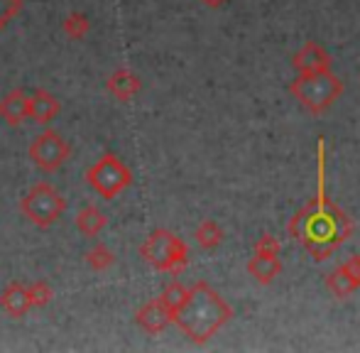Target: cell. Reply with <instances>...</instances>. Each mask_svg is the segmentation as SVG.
I'll return each instance as SVG.
<instances>
[{
  "label": "cell",
  "mask_w": 360,
  "mask_h": 353,
  "mask_svg": "<svg viewBox=\"0 0 360 353\" xmlns=\"http://www.w3.org/2000/svg\"><path fill=\"white\" fill-rule=\"evenodd\" d=\"M289 233L292 238L311 255L314 260H326L333 255V250L351 238L353 219L336 206L323 189H319V196L307 201V206L297 211L289 219Z\"/></svg>",
  "instance_id": "6da1fadb"
},
{
  "label": "cell",
  "mask_w": 360,
  "mask_h": 353,
  "mask_svg": "<svg viewBox=\"0 0 360 353\" xmlns=\"http://www.w3.org/2000/svg\"><path fill=\"white\" fill-rule=\"evenodd\" d=\"M233 307L209 285V282H196L189 287V297L179 307L172 324L179 326V331L194 344H206L214 339L218 331L231 321Z\"/></svg>",
  "instance_id": "7a4b0ae2"
},
{
  "label": "cell",
  "mask_w": 360,
  "mask_h": 353,
  "mask_svg": "<svg viewBox=\"0 0 360 353\" xmlns=\"http://www.w3.org/2000/svg\"><path fill=\"white\" fill-rule=\"evenodd\" d=\"M140 258L155 270L179 277L189 265V245L169 229H155L140 245Z\"/></svg>",
  "instance_id": "3957f363"
},
{
  "label": "cell",
  "mask_w": 360,
  "mask_h": 353,
  "mask_svg": "<svg viewBox=\"0 0 360 353\" xmlns=\"http://www.w3.org/2000/svg\"><path fill=\"white\" fill-rule=\"evenodd\" d=\"M289 94L314 115H321L341 98L343 94V82L328 72L319 74H299L294 82H289Z\"/></svg>",
  "instance_id": "277c9868"
},
{
  "label": "cell",
  "mask_w": 360,
  "mask_h": 353,
  "mask_svg": "<svg viewBox=\"0 0 360 353\" xmlns=\"http://www.w3.org/2000/svg\"><path fill=\"white\" fill-rule=\"evenodd\" d=\"M67 211V199L49 181H37L20 201V214L37 229H52Z\"/></svg>",
  "instance_id": "5b68a950"
},
{
  "label": "cell",
  "mask_w": 360,
  "mask_h": 353,
  "mask_svg": "<svg viewBox=\"0 0 360 353\" xmlns=\"http://www.w3.org/2000/svg\"><path fill=\"white\" fill-rule=\"evenodd\" d=\"M86 181L101 196L110 201L133 184V169L113 153H103L89 169H86Z\"/></svg>",
  "instance_id": "8992f818"
},
{
  "label": "cell",
  "mask_w": 360,
  "mask_h": 353,
  "mask_svg": "<svg viewBox=\"0 0 360 353\" xmlns=\"http://www.w3.org/2000/svg\"><path fill=\"white\" fill-rule=\"evenodd\" d=\"M27 155L37 169H42V172H57V169L72 158V145H69V140H64L57 130H42V133L30 143Z\"/></svg>",
  "instance_id": "52a82bcc"
},
{
  "label": "cell",
  "mask_w": 360,
  "mask_h": 353,
  "mask_svg": "<svg viewBox=\"0 0 360 353\" xmlns=\"http://www.w3.org/2000/svg\"><path fill=\"white\" fill-rule=\"evenodd\" d=\"M326 290L336 300H346L353 292L360 290V255H353L343 265H338L331 275L326 277Z\"/></svg>",
  "instance_id": "ba28073f"
},
{
  "label": "cell",
  "mask_w": 360,
  "mask_h": 353,
  "mask_svg": "<svg viewBox=\"0 0 360 353\" xmlns=\"http://www.w3.org/2000/svg\"><path fill=\"white\" fill-rule=\"evenodd\" d=\"M292 67L297 74H319L331 69V54L321 47L319 42H307L294 52Z\"/></svg>",
  "instance_id": "9c48e42d"
},
{
  "label": "cell",
  "mask_w": 360,
  "mask_h": 353,
  "mask_svg": "<svg viewBox=\"0 0 360 353\" xmlns=\"http://www.w3.org/2000/svg\"><path fill=\"white\" fill-rule=\"evenodd\" d=\"M0 118L5 125L18 128L30 118V96L22 89H13L0 98Z\"/></svg>",
  "instance_id": "30bf717a"
},
{
  "label": "cell",
  "mask_w": 360,
  "mask_h": 353,
  "mask_svg": "<svg viewBox=\"0 0 360 353\" xmlns=\"http://www.w3.org/2000/svg\"><path fill=\"white\" fill-rule=\"evenodd\" d=\"M135 321H138V326L140 329H145L147 334L157 336L172 324V314H169V309L162 304L160 297H157V300L147 302L145 307H140L138 314H135Z\"/></svg>",
  "instance_id": "8fae6325"
},
{
  "label": "cell",
  "mask_w": 360,
  "mask_h": 353,
  "mask_svg": "<svg viewBox=\"0 0 360 353\" xmlns=\"http://www.w3.org/2000/svg\"><path fill=\"white\" fill-rule=\"evenodd\" d=\"M0 307H3L5 314L13 316V319L27 316V312L32 309L30 295H27V285H22V282H18V280L10 282V285L0 292Z\"/></svg>",
  "instance_id": "7c38bea8"
},
{
  "label": "cell",
  "mask_w": 360,
  "mask_h": 353,
  "mask_svg": "<svg viewBox=\"0 0 360 353\" xmlns=\"http://www.w3.org/2000/svg\"><path fill=\"white\" fill-rule=\"evenodd\" d=\"M105 91L118 101H133L135 96L143 91V82L135 72L130 69H115L108 79H105Z\"/></svg>",
  "instance_id": "4fadbf2b"
},
{
  "label": "cell",
  "mask_w": 360,
  "mask_h": 353,
  "mask_svg": "<svg viewBox=\"0 0 360 353\" xmlns=\"http://www.w3.org/2000/svg\"><path fill=\"white\" fill-rule=\"evenodd\" d=\"M62 110V103L59 98L47 89H34V94L30 96V118L39 125H47L52 123L54 118L59 115Z\"/></svg>",
  "instance_id": "5bb4252c"
},
{
  "label": "cell",
  "mask_w": 360,
  "mask_h": 353,
  "mask_svg": "<svg viewBox=\"0 0 360 353\" xmlns=\"http://www.w3.org/2000/svg\"><path fill=\"white\" fill-rule=\"evenodd\" d=\"M248 272L255 277L260 285H272L282 272V260L280 255H260L252 253V258L248 260Z\"/></svg>",
  "instance_id": "9a60e30c"
},
{
  "label": "cell",
  "mask_w": 360,
  "mask_h": 353,
  "mask_svg": "<svg viewBox=\"0 0 360 353\" xmlns=\"http://www.w3.org/2000/svg\"><path fill=\"white\" fill-rule=\"evenodd\" d=\"M105 226H108V216H105L98 206H84V209L76 214V229L84 236H89V238H96Z\"/></svg>",
  "instance_id": "2e32d148"
},
{
  "label": "cell",
  "mask_w": 360,
  "mask_h": 353,
  "mask_svg": "<svg viewBox=\"0 0 360 353\" xmlns=\"http://www.w3.org/2000/svg\"><path fill=\"white\" fill-rule=\"evenodd\" d=\"M194 238L196 243H199V248L204 250H216L218 245L226 240V231H223V226L218 224L214 219H204L199 226H196L194 231Z\"/></svg>",
  "instance_id": "e0dca14e"
},
{
  "label": "cell",
  "mask_w": 360,
  "mask_h": 353,
  "mask_svg": "<svg viewBox=\"0 0 360 353\" xmlns=\"http://www.w3.org/2000/svg\"><path fill=\"white\" fill-rule=\"evenodd\" d=\"M84 260L94 272H105L108 267L115 265V253L105 243H96L91 250H86Z\"/></svg>",
  "instance_id": "ac0fdd59"
},
{
  "label": "cell",
  "mask_w": 360,
  "mask_h": 353,
  "mask_svg": "<svg viewBox=\"0 0 360 353\" xmlns=\"http://www.w3.org/2000/svg\"><path fill=\"white\" fill-rule=\"evenodd\" d=\"M186 297H189V287H184L179 280H174V282H169V285L162 290V295H160V300H162V304L169 309V314H172V319H174V314L179 312V307L186 302Z\"/></svg>",
  "instance_id": "d6986e66"
},
{
  "label": "cell",
  "mask_w": 360,
  "mask_h": 353,
  "mask_svg": "<svg viewBox=\"0 0 360 353\" xmlns=\"http://www.w3.org/2000/svg\"><path fill=\"white\" fill-rule=\"evenodd\" d=\"M62 30H64V34H67V37L84 39L86 34L91 32V20H89V15L81 13V10H74V13H69L67 18H64Z\"/></svg>",
  "instance_id": "ffe728a7"
},
{
  "label": "cell",
  "mask_w": 360,
  "mask_h": 353,
  "mask_svg": "<svg viewBox=\"0 0 360 353\" xmlns=\"http://www.w3.org/2000/svg\"><path fill=\"white\" fill-rule=\"evenodd\" d=\"M27 295H30V304H32V309H44V307L49 304V302L54 300V290L49 282L44 280H34L27 285Z\"/></svg>",
  "instance_id": "44dd1931"
},
{
  "label": "cell",
  "mask_w": 360,
  "mask_h": 353,
  "mask_svg": "<svg viewBox=\"0 0 360 353\" xmlns=\"http://www.w3.org/2000/svg\"><path fill=\"white\" fill-rule=\"evenodd\" d=\"M252 253H260V255H280V240L275 238L272 233H265L257 238L255 248H252Z\"/></svg>",
  "instance_id": "7402d4cb"
},
{
  "label": "cell",
  "mask_w": 360,
  "mask_h": 353,
  "mask_svg": "<svg viewBox=\"0 0 360 353\" xmlns=\"http://www.w3.org/2000/svg\"><path fill=\"white\" fill-rule=\"evenodd\" d=\"M22 10V0H0V32L5 30V25Z\"/></svg>",
  "instance_id": "603a6c76"
},
{
  "label": "cell",
  "mask_w": 360,
  "mask_h": 353,
  "mask_svg": "<svg viewBox=\"0 0 360 353\" xmlns=\"http://www.w3.org/2000/svg\"><path fill=\"white\" fill-rule=\"evenodd\" d=\"M201 3H204L206 5V8H223V5H226L228 3V0H201Z\"/></svg>",
  "instance_id": "cb8c5ba5"
}]
</instances>
